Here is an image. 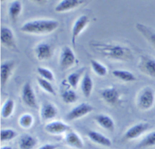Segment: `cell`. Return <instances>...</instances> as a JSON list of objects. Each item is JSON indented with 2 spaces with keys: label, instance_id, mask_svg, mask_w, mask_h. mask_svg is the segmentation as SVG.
Here are the masks:
<instances>
[{
  "label": "cell",
  "instance_id": "d6a6232c",
  "mask_svg": "<svg viewBox=\"0 0 155 149\" xmlns=\"http://www.w3.org/2000/svg\"><path fill=\"white\" fill-rule=\"evenodd\" d=\"M37 72L40 75V77L45 80H48L49 82L54 80V74L50 70L47 69V68L39 67L37 68Z\"/></svg>",
  "mask_w": 155,
  "mask_h": 149
},
{
  "label": "cell",
  "instance_id": "3957f363",
  "mask_svg": "<svg viewBox=\"0 0 155 149\" xmlns=\"http://www.w3.org/2000/svg\"><path fill=\"white\" fill-rule=\"evenodd\" d=\"M138 105L142 110H149L155 102V92L151 87H145L139 92Z\"/></svg>",
  "mask_w": 155,
  "mask_h": 149
},
{
  "label": "cell",
  "instance_id": "4316f807",
  "mask_svg": "<svg viewBox=\"0 0 155 149\" xmlns=\"http://www.w3.org/2000/svg\"><path fill=\"white\" fill-rule=\"evenodd\" d=\"M83 71H84V68L80 70V71H76L74 73H72V74H71L68 76V82L71 87H73L74 89H76L77 87V85H78L79 81H80V77H81Z\"/></svg>",
  "mask_w": 155,
  "mask_h": 149
},
{
  "label": "cell",
  "instance_id": "ffe728a7",
  "mask_svg": "<svg viewBox=\"0 0 155 149\" xmlns=\"http://www.w3.org/2000/svg\"><path fill=\"white\" fill-rule=\"evenodd\" d=\"M95 120L101 127L109 131L114 130V122L110 117L105 114H98L95 117Z\"/></svg>",
  "mask_w": 155,
  "mask_h": 149
},
{
  "label": "cell",
  "instance_id": "d4e9b609",
  "mask_svg": "<svg viewBox=\"0 0 155 149\" xmlns=\"http://www.w3.org/2000/svg\"><path fill=\"white\" fill-rule=\"evenodd\" d=\"M14 109H15V102L12 99L8 98V99L6 100L5 102L4 103L2 106L1 112L2 117L5 119L10 118L12 114H13Z\"/></svg>",
  "mask_w": 155,
  "mask_h": 149
},
{
  "label": "cell",
  "instance_id": "277c9868",
  "mask_svg": "<svg viewBox=\"0 0 155 149\" xmlns=\"http://www.w3.org/2000/svg\"><path fill=\"white\" fill-rule=\"evenodd\" d=\"M139 69L143 74L155 78V58L150 55H142L139 63Z\"/></svg>",
  "mask_w": 155,
  "mask_h": 149
},
{
  "label": "cell",
  "instance_id": "1f68e13d",
  "mask_svg": "<svg viewBox=\"0 0 155 149\" xmlns=\"http://www.w3.org/2000/svg\"><path fill=\"white\" fill-rule=\"evenodd\" d=\"M37 81L40 87L43 89L45 92H48V93L51 94V95H55V91H54L52 85L51 84V83L48 80H45V79L42 78V77H38Z\"/></svg>",
  "mask_w": 155,
  "mask_h": 149
},
{
  "label": "cell",
  "instance_id": "8992f818",
  "mask_svg": "<svg viewBox=\"0 0 155 149\" xmlns=\"http://www.w3.org/2000/svg\"><path fill=\"white\" fill-rule=\"evenodd\" d=\"M21 97L24 104L31 108H37V101H36V95L33 91V87L30 83H26L24 85L21 92Z\"/></svg>",
  "mask_w": 155,
  "mask_h": 149
},
{
  "label": "cell",
  "instance_id": "9c48e42d",
  "mask_svg": "<svg viewBox=\"0 0 155 149\" xmlns=\"http://www.w3.org/2000/svg\"><path fill=\"white\" fill-rule=\"evenodd\" d=\"M89 19L86 15H81L75 21L74 26H73L72 36H71V42H72L74 47H75L76 40H77V36L86 28V26L89 24Z\"/></svg>",
  "mask_w": 155,
  "mask_h": 149
},
{
  "label": "cell",
  "instance_id": "cb8c5ba5",
  "mask_svg": "<svg viewBox=\"0 0 155 149\" xmlns=\"http://www.w3.org/2000/svg\"><path fill=\"white\" fill-rule=\"evenodd\" d=\"M22 11V4L21 1H14L10 4L8 8V15L12 21L18 18Z\"/></svg>",
  "mask_w": 155,
  "mask_h": 149
},
{
  "label": "cell",
  "instance_id": "603a6c76",
  "mask_svg": "<svg viewBox=\"0 0 155 149\" xmlns=\"http://www.w3.org/2000/svg\"><path fill=\"white\" fill-rule=\"evenodd\" d=\"M112 74L117 78L125 82H133L136 80V77L133 73L125 70H114Z\"/></svg>",
  "mask_w": 155,
  "mask_h": 149
},
{
  "label": "cell",
  "instance_id": "7c38bea8",
  "mask_svg": "<svg viewBox=\"0 0 155 149\" xmlns=\"http://www.w3.org/2000/svg\"><path fill=\"white\" fill-rule=\"evenodd\" d=\"M45 130L50 134L59 135L64 133H68L71 131V128L68 124L61 121H53L45 126Z\"/></svg>",
  "mask_w": 155,
  "mask_h": 149
},
{
  "label": "cell",
  "instance_id": "4dcf8cb0",
  "mask_svg": "<svg viewBox=\"0 0 155 149\" xmlns=\"http://www.w3.org/2000/svg\"><path fill=\"white\" fill-rule=\"evenodd\" d=\"M62 100L66 104H72L77 100V95L74 90H65L61 94Z\"/></svg>",
  "mask_w": 155,
  "mask_h": 149
},
{
  "label": "cell",
  "instance_id": "8fae6325",
  "mask_svg": "<svg viewBox=\"0 0 155 149\" xmlns=\"http://www.w3.org/2000/svg\"><path fill=\"white\" fill-rule=\"evenodd\" d=\"M101 95L107 104L111 105H115L120 101V95L119 91L114 87L104 89L101 92Z\"/></svg>",
  "mask_w": 155,
  "mask_h": 149
},
{
  "label": "cell",
  "instance_id": "d6986e66",
  "mask_svg": "<svg viewBox=\"0 0 155 149\" xmlns=\"http://www.w3.org/2000/svg\"><path fill=\"white\" fill-rule=\"evenodd\" d=\"M58 114L57 108L51 103H45L41 110V116L43 120H51L55 118Z\"/></svg>",
  "mask_w": 155,
  "mask_h": 149
},
{
  "label": "cell",
  "instance_id": "30bf717a",
  "mask_svg": "<svg viewBox=\"0 0 155 149\" xmlns=\"http://www.w3.org/2000/svg\"><path fill=\"white\" fill-rule=\"evenodd\" d=\"M1 42L4 46L9 49H17L16 41L13 32L9 27H1Z\"/></svg>",
  "mask_w": 155,
  "mask_h": 149
},
{
  "label": "cell",
  "instance_id": "f1b7e54d",
  "mask_svg": "<svg viewBox=\"0 0 155 149\" xmlns=\"http://www.w3.org/2000/svg\"><path fill=\"white\" fill-rule=\"evenodd\" d=\"M18 136V133L12 129H2L1 130V142H8Z\"/></svg>",
  "mask_w": 155,
  "mask_h": 149
},
{
  "label": "cell",
  "instance_id": "83f0119b",
  "mask_svg": "<svg viewBox=\"0 0 155 149\" xmlns=\"http://www.w3.org/2000/svg\"><path fill=\"white\" fill-rule=\"evenodd\" d=\"M155 145V131L151 132L147 135L138 145V148H145Z\"/></svg>",
  "mask_w": 155,
  "mask_h": 149
},
{
  "label": "cell",
  "instance_id": "5b68a950",
  "mask_svg": "<svg viewBox=\"0 0 155 149\" xmlns=\"http://www.w3.org/2000/svg\"><path fill=\"white\" fill-rule=\"evenodd\" d=\"M92 111H93V107L92 105L87 104V103H82V104H79L77 107L73 108L67 114L66 119L69 121H74V120L79 119V118L86 116L88 114L92 112Z\"/></svg>",
  "mask_w": 155,
  "mask_h": 149
},
{
  "label": "cell",
  "instance_id": "484cf974",
  "mask_svg": "<svg viewBox=\"0 0 155 149\" xmlns=\"http://www.w3.org/2000/svg\"><path fill=\"white\" fill-rule=\"evenodd\" d=\"M90 64L92 70L97 75L100 76V77H104L107 75V69L104 65L95 60H91Z\"/></svg>",
  "mask_w": 155,
  "mask_h": 149
},
{
  "label": "cell",
  "instance_id": "ba28073f",
  "mask_svg": "<svg viewBox=\"0 0 155 149\" xmlns=\"http://www.w3.org/2000/svg\"><path fill=\"white\" fill-rule=\"evenodd\" d=\"M150 124L148 123H139L130 127L125 133L124 139L126 140H132L139 137L142 134L149 129Z\"/></svg>",
  "mask_w": 155,
  "mask_h": 149
},
{
  "label": "cell",
  "instance_id": "f546056e",
  "mask_svg": "<svg viewBox=\"0 0 155 149\" xmlns=\"http://www.w3.org/2000/svg\"><path fill=\"white\" fill-rule=\"evenodd\" d=\"M33 117L30 114H24L20 118L19 125L24 129H29L33 124Z\"/></svg>",
  "mask_w": 155,
  "mask_h": 149
},
{
  "label": "cell",
  "instance_id": "44dd1931",
  "mask_svg": "<svg viewBox=\"0 0 155 149\" xmlns=\"http://www.w3.org/2000/svg\"><path fill=\"white\" fill-rule=\"evenodd\" d=\"M37 139L28 134H24L20 138V149H33L37 145Z\"/></svg>",
  "mask_w": 155,
  "mask_h": 149
},
{
  "label": "cell",
  "instance_id": "5bb4252c",
  "mask_svg": "<svg viewBox=\"0 0 155 149\" xmlns=\"http://www.w3.org/2000/svg\"><path fill=\"white\" fill-rule=\"evenodd\" d=\"M15 67L14 61H7L3 62L0 67V76H1V84L2 86H5L8 81L12 71Z\"/></svg>",
  "mask_w": 155,
  "mask_h": 149
},
{
  "label": "cell",
  "instance_id": "e0dca14e",
  "mask_svg": "<svg viewBox=\"0 0 155 149\" xmlns=\"http://www.w3.org/2000/svg\"><path fill=\"white\" fill-rule=\"evenodd\" d=\"M87 136L91 140L95 143L98 144V145H103V146L109 147L112 145V142L110 139L106 137L104 135L101 134V133H98L96 131H93V130H90L87 133Z\"/></svg>",
  "mask_w": 155,
  "mask_h": 149
},
{
  "label": "cell",
  "instance_id": "52a82bcc",
  "mask_svg": "<svg viewBox=\"0 0 155 149\" xmlns=\"http://www.w3.org/2000/svg\"><path fill=\"white\" fill-rule=\"evenodd\" d=\"M76 61V56L74 51L69 46H65L62 48L60 55V67L62 70H66L74 65Z\"/></svg>",
  "mask_w": 155,
  "mask_h": 149
},
{
  "label": "cell",
  "instance_id": "836d02e7",
  "mask_svg": "<svg viewBox=\"0 0 155 149\" xmlns=\"http://www.w3.org/2000/svg\"><path fill=\"white\" fill-rule=\"evenodd\" d=\"M58 147V145H54V144H45L42 146L39 147L38 149H56Z\"/></svg>",
  "mask_w": 155,
  "mask_h": 149
},
{
  "label": "cell",
  "instance_id": "9a60e30c",
  "mask_svg": "<svg viewBox=\"0 0 155 149\" xmlns=\"http://www.w3.org/2000/svg\"><path fill=\"white\" fill-rule=\"evenodd\" d=\"M83 3H85V1H82V0H62L58 3L56 7L54 8V11L58 13L68 12L71 9L77 8Z\"/></svg>",
  "mask_w": 155,
  "mask_h": 149
},
{
  "label": "cell",
  "instance_id": "6da1fadb",
  "mask_svg": "<svg viewBox=\"0 0 155 149\" xmlns=\"http://www.w3.org/2000/svg\"><path fill=\"white\" fill-rule=\"evenodd\" d=\"M90 45L93 49L107 58L127 61H131L133 58L132 51L128 47L98 42H92Z\"/></svg>",
  "mask_w": 155,
  "mask_h": 149
},
{
  "label": "cell",
  "instance_id": "7402d4cb",
  "mask_svg": "<svg viewBox=\"0 0 155 149\" xmlns=\"http://www.w3.org/2000/svg\"><path fill=\"white\" fill-rule=\"evenodd\" d=\"M92 89H93V82L89 74L86 73L83 76L81 82V89L83 95L86 98H89L92 93Z\"/></svg>",
  "mask_w": 155,
  "mask_h": 149
},
{
  "label": "cell",
  "instance_id": "7a4b0ae2",
  "mask_svg": "<svg viewBox=\"0 0 155 149\" xmlns=\"http://www.w3.org/2000/svg\"><path fill=\"white\" fill-rule=\"evenodd\" d=\"M58 27L59 22L56 20H33L23 24L21 30L24 33L31 34H47L54 31Z\"/></svg>",
  "mask_w": 155,
  "mask_h": 149
},
{
  "label": "cell",
  "instance_id": "ac0fdd59",
  "mask_svg": "<svg viewBox=\"0 0 155 149\" xmlns=\"http://www.w3.org/2000/svg\"><path fill=\"white\" fill-rule=\"evenodd\" d=\"M138 31L150 42L152 45L155 47V31L150 27L144 25V24L137 23L136 25Z\"/></svg>",
  "mask_w": 155,
  "mask_h": 149
},
{
  "label": "cell",
  "instance_id": "e575fe53",
  "mask_svg": "<svg viewBox=\"0 0 155 149\" xmlns=\"http://www.w3.org/2000/svg\"><path fill=\"white\" fill-rule=\"evenodd\" d=\"M0 149H12V148L11 146H8V145H5V146L1 147Z\"/></svg>",
  "mask_w": 155,
  "mask_h": 149
},
{
  "label": "cell",
  "instance_id": "4fadbf2b",
  "mask_svg": "<svg viewBox=\"0 0 155 149\" xmlns=\"http://www.w3.org/2000/svg\"><path fill=\"white\" fill-rule=\"evenodd\" d=\"M35 53L39 61L48 60L52 56V48L46 42H41L36 45Z\"/></svg>",
  "mask_w": 155,
  "mask_h": 149
},
{
  "label": "cell",
  "instance_id": "2e32d148",
  "mask_svg": "<svg viewBox=\"0 0 155 149\" xmlns=\"http://www.w3.org/2000/svg\"><path fill=\"white\" fill-rule=\"evenodd\" d=\"M65 142L70 147L76 149H82L84 146L80 136L74 131H70L67 133L65 136Z\"/></svg>",
  "mask_w": 155,
  "mask_h": 149
}]
</instances>
